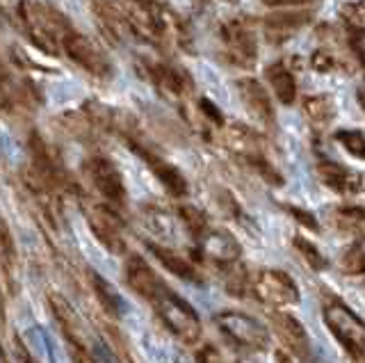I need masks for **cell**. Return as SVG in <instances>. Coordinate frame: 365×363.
<instances>
[{
    "instance_id": "cell-27",
    "label": "cell",
    "mask_w": 365,
    "mask_h": 363,
    "mask_svg": "<svg viewBox=\"0 0 365 363\" xmlns=\"http://www.w3.org/2000/svg\"><path fill=\"white\" fill-rule=\"evenodd\" d=\"M16 263V247H14V237L9 233L7 222L0 218V265L5 270H14Z\"/></svg>"
},
{
    "instance_id": "cell-24",
    "label": "cell",
    "mask_w": 365,
    "mask_h": 363,
    "mask_svg": "<svg viewBox=\"0 0 365 363\" xmlns=\"http://www.w3.org/2000/svg\"><path fill=\"white\" fill-rule=\"evenodd\" d=\"M334 226L345 233H361L363 231V208H354V206H345V208H336L334 215Z\"/></svg>"
},
{
    "instance_id": "cell-3",
    "label": "cell",
    "mask_w": 365,
    "mask_h": 363,
    "mask_svg": "<svg viewBox=\"0 0 365 363\" xmlns=\"http://www.w3.org/2000/svg\"><path fill=\"white\" fill-rule=\"evenodd\" d=\"M322 315L324 324L334 334V338L345 347V352L354 361L361 363L365 357V324L361 317L340 300H329L322 309Z\"/></svg>"
},
{
    "instance_id": "cell-10",
    "label": "cell",
    "mask_w": 365,
    "mask_h": 363,
    "mask_svg": "<svg viewBox=\"0 0 365 363\" xmlns=\"http://www.w3.org/2000/svg\"><path fill=\"white\" fill-rule=\"evenodd\" d=\"M87 224L91 233L96 235V240L112 254H123L125 252V240H123V224L119 215L110 206H91L87 210Z\"/></svg>"
},
{
    "instance_id": "cell-16",
    "label": "cell",
    "mask_w": 365,
    "mask_h": 363,
    "mask_svg": "<svg viewBox=\"0 0 365 363\" xmlns=\"http://www.w3.org/2000/svg\"><path fill=\"white\" fill-rule=\"evenodd\" d=\"M317 176L327 188L342 192V195H356V192H361V176L349 172L347 167H342L338 163H329V160L319 163Z\"/></svg>"
},
{
    "instance_id": "cell-6",
    "label": "cell",
    "mask_w": 365,
    "mask_h": 363,
    "mask_svg": "<svg viewBox=\"0 0 365 363\" xmlns=\"http://www.w3.org/2000/svg\"><path fill=\"white\" fill-rule=\"evenodd\" d=\"M64 53L68 55V60L76 62L78 66L96 78H110L112 66L108 62V58L103 55V51L96 46L89 37H85L83 32H76L73 28L66 32V35L60 39Z\"/></svg>"
},
{
    "instance_id": "cell-19",
    "label": "cell",
    "mask_w": 365,
    "mask_h": 363,
    "mask_svg": "<svg viewBox=\"0 0 365 363\" xmlns=\"http://www.w3.org/2000/svg\"><path fill=\"white\" fill-rule=\"evenodd\" d=\"M151 81L160 87V92H165L169 96H182L192 87V83L187 81V76L182 71L171 69V66H155L151 73Z\"/></svg>"
},
{
    "instance_id": "cell-14",
    "label": "cell",
    "mask_w": 365,
    "mask_h": 363,
    "mask_svg": "<svg viewBox=\"0 0 365 363\" xmlns=\"http://www.w3.org/2000/svg\"><path fill=\"white\" fill-rule=\"evenodd\" d=\"M148 249H151V254L160 260V265L167 267V272L176 275L178 279H185V281H192V283H201L203 281L197 263H194V260H190L187 256L178 254L176 249L160 247V245H153V242L148 245Z\"/></svg>"
},
{
    "instance_id": "cell-40",
    "label": "cell",
    "mask_w": 365,
    "mask_h": 363,
    "mask_svg": "<svg viewBox=\"0 0 365 363\" xmlns=\"http://www.w3.org/2000/svg\"><path fill=\"white\" fill-rule=\"evenodd\" d=\"M11 5H14V0H0V9H9Z\"/></svg>"
},
{
    "instance_id": "cell-9",
    "label": "cell",
    "mask_w": 365,
    "mask_h": 363,
    "mask_svg": "<svg viewBox=\"0 0 365 363\" xmlns=\"http://www.w3.org/2000/svg\"><path fill=\"white\" fill-rule=\"evenodd\" d=\"M269 322L277 332L279 340L283 343V347L288 349V354L297 361H308L313 357V345L311 338H308L304 324L297 320L294 315L285 313L281 309H277L269 315Z\"/></svg>"
},
{
    "instance_id": "cell-28",
    "label": "cell",
    "mask_w": 365,
    "mask_h": 363,
    "mask_svg": "<svg viewBox=\"0 0 365 363\" xmlns=\"http://www.w3.org/2000/svg\"><path fill=\"white\" fill-rule=\"evenodd\" d=\"M338 144L345 149L349 155H354L356 160L365 158V140H363V131H340L336 133Z\"/></svg>"
},
{
    "instance_id": "cell-2",
    "label": "cell",
    "mask_w": 365,
    "mask_h": 363,
    "mask_svg": "<svg viewBox=\"0 0 365 363\" xmlns=\"http://www.w3.org/2000/svg\"><path fill=\"white\" fill-rule=\"evenodd\" d=\"M146 302L153 306L160 322H163L180 343L194 345L197 340H201L203 327H201L197 311L192 309V304L187 300H182L178 292L171 290L167 283H163Z\"/></svg>"
},
{
    "instance_id": "cell-13",
    "label": "cell",
    "mask_w": 365,
    "mask_h": 363,
    "mask_svg": "<svg viewBox=\"0 0 365 363\" xmlns=\"http://www.w3.org/2000/svg\"><path fill=\"white\" fill-rule=\"evenodd\" d=\"M123 277H125V283L130 286V290L140 295L144 302L165 283L142 256H128V260H125Z\"/></svg>"
},
{
    "instance_id": "cell-23",
    "label": "cell",
    "mask_w": 365,
    "mask_h": 363,
    "mask_svg": "<svg viewBox=\"0 0 365 363\" xmlns=\"http://www.w3.org/2000/svg\"><path fill=\"white\" fill-rule=\"evenodd\" d=\"M338 267L345 272V275H351V277L363 275V270H365V252H363V240H361V237H359L356 242H351L345 249V252L340 254Z\"/></svg>"
},
{
    "instance_id": "cell-11",
    "label": "cell",
    "mask_w": 365,
    "mask_h": 363,
    "mask_svg": "<svg viewBox=\"0 0 365 363\" xmlns=\"http://www.w3.org/2000/svg\"><path fill=\"white\" fill-rule=\"evenodd\" d=\"M51 302V311L55 315L57 324H60V329L64 332V336L68 338V343L73 345V349H87L89 352V334H87V327L85 322L80 320V315L73 311V306L68 304L62 295H51L48 297Z\"/></svg>"
},
{
    "instance_id": "cell-21",
    "label": "cell",
    "mask_w": 365,
    "mask_h": 363,
    "mask_svg": "<svg viewBox=\"0 0 365 363\" xmlns=\"http://www.w3.org/2000/svg\"><path fill=\"white\" fill-rule=\"evenodd\" d=\"M265 21H267L269 28H277V30H294V28H302L306 24H311V21H313V12H311V9L290 7V9H281V12L269 14Z\"/></svg>"
},
{
    "instance_id": "cell-26",
    "label": "cell",
    "mask_w": 365,
    "mask_h": 363,
    "mask_svg": "<svg viewBox=\"0 0 365 363\" xmlns=\"http://www.w3.org/2000/svg\"><path fill=\"white\" fill-rule=\"evenodd\" d=\"M89 281H91V288H94L96 295H98V302L103 304V309H106L110 315H117L119 313V304H121V300L117 297V292H114L98 275H91V272H89Z\"/></svg>"
},
{
    "instance_id": "cell-12",
    "label": "cell",
    "mask_w": 365,
    "mask_h": 363,
    "mask_svg": "<svg viewBox=\"0 0 365 363\" xmlns=\"http://www.w3.org/2000/svg\"><path fill=\"white\" fill-rule=\"evenodd\" d=\"M224 39L228 48V58L233 60V64L242 66V69H251L258 55L254 35L242 24H231L224 28Z\"/></svg>"
},
{
    "instance_id": "cell-39",
    "label": "cell",
    "mask_w": 365,
    "mask_h": 363,
    "mask_svg": "<svg viewBox=\"0 0 365 363\" xmlns=\"http://www.w3.org/2000/svg\"><path fill=\"white\" fill-rule=\"evenodd\" d=\"M73 359L76 363H96V359L91 357V352L87 349H73Z\"/></svg>"
},
{
    "instance_id": "cell-25",
    "label": "cell",
    "mask_w": 365,
    "mask_h": 363,
    "mask_svg": "<svg viewBox=\"0 0 365 363\" xmlns=\"http://www.w3.org/2000/svg\"><path fill=\"white\" fill-rule=\"evenodd\" d=\"M292 247L297 249V254H299L304 260H306V265L311 267V270H324L327 267V258L322 256V252L311 242V240H306L304 235H294L292 237Z\"/></svg>"
},
{
    "instance_id": "cell-44",
    "label": "cell",
    "mask_w": 365,
    "mask_h": 363,
    "mask_svg": "<svg viewBox=\"0 0 365 363\" xmlns=\"http://www.w3.org/2000/svg\"><path fill=\"white\" fill-rule=\"evenodd\" d=\"M224 3H233V0H224Z\"/></svg>"
},
{
    "instance_id": "cell-43",
    "label": "cell",
    "mask_w": 365,
    "mask_h": 363,
    "mask_svg": "<svg viewBox=\"0 0 365 363\" xmlns=\"http://www.w3.org/2000/svg\"><path fill=\"white\" fill-rule=\"evenodd\" d=\"M26 363H39V361H34L32 357H26Z\"/></svg>"
},
{
    "instance_id": "cell-29",
    "label": "cell",
    "mask_w": 365,
    "mask_h": 363,
    "mask_svg": "<svg viewBox=\"0 0 365 363\" xmlns=\"http://www.w3.org/2000/svg\"><path fill=\"white\" fill-rule=\"evenodd\" d=\"M178 215H180V220L185 222V226H187V231L192 233V237H199L205 229H208V218H205V215L199 208L180 206Z\"/></svg>"
},
{
    "instance_id": "cell-41",
    "label": "cell",
    "mask_w": 365,
    "mask_h": 363,
    "mask_svg": "<svg viewBox=\"0 0 365 363\" xmlns=\"http://www.w3.org/2000/svg\"><path fill=\"white\" fill-rule=\"evenodd\" d=\"M281 363H294V361H290L288 357H281Z\"/></svg>"
},
{
    "instance_id": "cell-36",
    "label": "cell",
    "mask_w": 365,
    "mask_h": 363,
    "mask_svg": "<svg viewBox=\"0 0 365 363\" xmlns=\"http://www.w3.org/2000/svg\"><path fill=\"white\" fill-rule=\"evenodd\" d=\"M349 48L356 55V60L363 62V30L349 28Z\"/></svg>"
},
{
    "instance_id": "cell-20",
    "label": "cell",
    "mask_w": 365,
    "mask_h": 363,
    "mask_svg": "<svg viewBox=\"0 0 365 363\" xmlns=\"http://www.w3.org/2000/svg\"><path fill=\"white\" fill-rule=\"evenodd\" d=\"M226 144L231 146L233 151H237L240 155L245 158H256V155H262L260 153V140L256 133H251L249 128L245 126H237V123H233V126L226 128Z\"/></svg>"
},
{
    "instance_id": "cell-31",
    "label": "cell",
    "mask_w": 365,
    "mask_h": 363,
    "mask_svg": "<svg viewBox=\"0 0 365 363\" xmlns=\"http://www.w3.org/2000/svg\"><path fill=\"white\" fill-rule=\"evenodd\" d=\"M247 163L256 169V172L267 180V183H272V185H283V178H281V174L274 169L269 163H267V158L265 155H256V158H247Z\"/></svg>"
},
{
    "instance_id": "cell-1",
    "label": "cell",
    "mask_w": 365,
    "mask_h": 363,
    "mask_svg": "<svg viewBox=\"0 0 365 363\" xmlns=\"http://www.w3.org/2000/svg\"><path fill=\"white\" fill-rule=\"evenodd\" d=\"M16 14L26 35L39 51L57 55L60 51V39L66 35L71 26H68L66 16L46 3H32V0H21L16 5Z\"/></svg>"
},
{
    "instance_id": "cell-17",
    "label": "cell",
    "mask_w": 365,
    "mask_h": 363,
    "mask_svg": "<svg viewBox=\"0 0 365 363\" xmlns=\"http://www.w3.org/2000/svg\"><path fill=\"white\" fill-rule=\"evenodd\" d=\"M240 94H242L245 106L249 108V112L254 117H258L260 121L272 123L274 121V108H272V98L267 96L265 87H262L254 78H247V81H240Z\"/></svg>"
},
{
    "instance_id": "cell-34",
    "label": "cell",
    "mask_w": 365,
    "mask_h": 363,
    "mask_svg": "<svg viewBox=\"0 0 365 363\" xmlns=\"http://www.w3.org/2000/svg\"><path fill=\"white\" fill-rule=\"evenodd\" d=\"M199 108H201V112L205 115V119H210V121L215 123V126H222V123H224V115H222V110L217 108L210 98H201V101H199Z\"/></svg>"
},
{
    "instance_id": "cell-4",
    "label": "cell",
    "mask_w": 365,
    "mask_h": 363,
    "mask_svg": "<svg viewBox=\"0 0 365 363\" xmlns=\"http://www.w3.org/2000/svg\"><path fill=\"white\" fill-rule=\"evenodd\" d=\"M215 324L228 340H231V343L245 347V349L262 352L269 347L267 327L242 311H224L215 317Z\"/></svg>"
},
{
    "instance_id": "cell-32",
    "label": "cell",
    "mask_w": 365,
    "mask_h": 363,
    "mask_svg": "<svg viewBox=\"0 0 365 363\" xmlns=\"http://www.w3.org/2000/svg\"><path fill=\"white\" fill-rule=\"evenodd\" d=\"M311 66L319 73H329V71L336 69V58L327 48H317L311 58Z\"/></svg>"
},
{
    "instance_id": "cell-33",
    "label": "cell",
    "mask_w": 365,
    "mask_h": 363,
    "mask_svg": "<svg viewBox=\"0 0 365 363\" xmlns=\"http://www.w3.org/2000/svg\"><path fill=\"white\" fill-rule=\"evenodd\" d=\"M285 210H288L299 224H304L306 229L319 231V224H317V220L313 218V213H308V210H304V208H294V206H285Z\"/></svg>"
},
{
    "instance_id": "cell-15",
    "label": "cell",
    "mask_w": 365,
    "mask_h": 363,
    "mask_svg": "<svg viewBox=\"0 0 365 363\" xmlns=\"http://www.w3.org/2000/svg\"><path fill=\"white\" fill-rule=\"evenodd\" d=\"M135 151L140 153L146 160V165L153 169L155 178L167 188V192H169L171 197H185L187 195V180H185V176H182L174 165L160 160L158 155L148 153L146 149H142V146H135Z\"/></svg>"
},
{
    "instance_id": "cell-5",
    "label": "cell",
    "mask_w": 365,
    "mask_h": 363,
    "mask_svg": "<svg viewBox=\"0 0 365 363\" xmlns=\"http://www.w3.org/2000/svg\"><path fill=\"white\" fill-rule=\"evenodd\" d=\"M251 290L262 304H269L274 309H285V306L299 302L297 281L283 270H260L254 283H251Z\"/></svg>"
},
{
    "instance_id": "cell-8",
    "label": "cell",
    "mask_w": 365,
    "mask_h": 363,
    "mask_svg": "<svg viewBox=\"0 0 365 363\" xmlns=\"http://www.w3.org/2000/svg\"><path fill=\"white\" fill-rule=\"evenodd\" d=\"M87 176L91 180V185L96 188L98 195L106 199L110 206H123L125 203V183L123 176L112 160L108 158H89L87 165Z\"/></svg>"
},
{
    "instance_id": "cell-35",
    "label": "cell",
    "mask_w": 365,
    "mask_h": 363,
    "mask_svg": "<svg viewBox=\"0 0 365 363\" xmlns=\"http://www.w3.org/2000/svg\"><path fill=\"white\" fill-rule=\"evenodd\" d=\"M197 363H226L222 352L217 349L215 345H203L199 352H197Z\"/></svg>"
},
{
    "instance_id": "cell-7",
    "label": "cell",
    "mask_w": 365,
    "mask_h": 363,
    "mask_svg": "<svg viewBox=\"0 0 365 363\" xmlns=\"http://www.w3.org/2000/svg\"><path fill=\"white\" fill-rule=\"evenodd\" d=\"M240 254H242V249H240L235 235L224 229H210L208 226L197 237V258L208 260L222 270L233 267L240 260Z\"/></svg>"
},
{
    "instance_id": "cell-42",
    "label": "cell",
    "mask_w": 365,
    "mask_h": 363,
    "mask_svg": "<svg viewBox=\"0 0 365 363\" xmlns=\"http://www.w3.org/2000/svg\"><path fill=\"white\" fill-rule=\"evenodd\" d=\"M0 363H5V354H3V347H0Z\"/></svg>"
},
{
    "instance_id": "cell-38",
    "label": "cell",
    "mask_w": 365,
    "mask_h": 363,
    "mask_svg": "<svg viewBox=\"0 0 365 363\" xmlns=\"http://www.w3.org/2000/svg\"><path fill=\"white\" fill-rule=\"evenodd\" d=\"M267 7H299V5H308L311 0H262Z\"/></svg>"
},
{
    "instance_id": "cell-30",
    "label": "cell",
    "mask_w": 365,
    "mask_h": 363,
    "mask_svg": "<svg viewBox=\"0 0 365 363\" xmlns=\"http://www.w3.org/2000/svg\"><path fill=\"white\" fill-rule=\"evenodd\" d=\"M340 16L345 19V24L354 30H363L365 24V5L361 3H345L340 9Z\"/></svg>"
},
{
    "instance_id": "cell-18",
    "label": "cell",
    "mask_w": 365,
    "mask_h": 363,
    "mask_svg": "<svg viewBox=\"0 0 365 363\" xmlns=\"http://www.w3.org/2000/svg\"><path fill=\"white\" fill-rule=\"evenodd\" d=\"M265 78H267V83L272 87L274 96H277L283 106H292L294 103V98H297V81H294V76L288 69H285L283 64L267 66Z\"/></svg>"
},
{
    "instance_id": "cell-22",
    "label": "cell",
    "mask_w": 365,
    "mask_h": 363,
    "mask_svg": "<svg viewBox=\"0 0 365 363\" xmlns=\"http://www.w3.org/2000/svg\"><path fill=\"white\" fill-rule=\"evenodd\" d=\"M304 112L311 123L315 126H327L334 119V103L327 96H306L304 98Z\"/></svg>"
},
{
    "instance_id": "cell-37",
    "label": "cell",
    "mask_w": 365,
    "mask_h": 363,
    "mask_svg": "<svg viewBox=\"0 0 365 363\" xmlns=\"http://www.w3.org/2000/svg\"><path fill=\"white\" fill-rule=\"evenodd\" d=\"M7 112H11V96L5 87V81L0 78V115H7Z\"/></svg>"
}]
</instances>
